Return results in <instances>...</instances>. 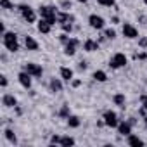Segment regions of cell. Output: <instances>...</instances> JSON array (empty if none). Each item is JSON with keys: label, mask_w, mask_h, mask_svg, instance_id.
<instances>
[{"label": "cell", "mask_w": 147, "mask_h": 147, "mask_svg": "<svg viewBox=\"0 0 147 147\" xmlns=\"http://www.w3.org/2000/svg\"><path fill=\"white\" fill-rule=\"evenodd\" d=\"M0 85H2L4 88H5V87L9 85V80H7V76H4V75H2V76H0Z\"/></svg>", "instance_id": "32"}, {"label": "cell", "mask_w": 147, "mask_h": 147, "mask_svg": "<svg viewBox=\"0 0 147 147\" xmlns=\"http://www.w3.org/2000/svg\"><path fill=\"white\" fill-rule=\"evenodd\" d=\"M24 45H26V49L31 50V52L38 50V42H36L33 36H26V38H24Z\"/></svg>", "instance_id": "16"}, {"label": "cell", "mask_w": 147, "mask_h": 147, "mask_svg": "<svg viewBox=\"0 0 147 147\" xmlns=\"http://www.w3.org/2000/svg\"><path fill=\"white\" fill-rule=\"evenodd\" d=\"M0 4H2V9H12L14 7V4L11 0H0Z\"/></svg>", "instance_id": "28"}, {"label": "cell", "mask_w": 147, "mask_h": 147, "mask_svg": "<svg viewBox=\"0 0 147 147\" xmlns=\"http://www.w3.org/2000/svg\"><path fill=\"white\" fill-rule=\"evenodd\" d=\"M113 102H114L116 106H119V107H125L126 99H125V95H123V94H116V95L113 97Z\"/></svg>", "instance_id": "20"}, {"label": "cell", "mask_w": 147, "mask_h": 147, "mask_svg": "<svg viewBox=\"0 0 147 147\" xmlns=\"http://www.w3.org/2000/svg\"><path fill=\"white\" fill-rule=\"evenodd\" d=\"M104 123H106V126H109V128H118V125H119V119H118V114L114 113V111H106L104 113Z\"/></svg>", "instance_id": "5"}, {"label": "cell", "mask_w": 147, "mask_h": 147, "mask_svg": "<svg viewBox=\"0 0 147 147\" xmlns=\"http://www.w3.org/2000/svg\"><path fill=\"white\" fill-rule=\"evenodd\" d=\"M2 104H4L5 107H18V100H16V97H14L12 94H5V95L2 97Z\"/></svg>", "instance_id": "11"}, {"label": "cell", "mask_w": 147, "mask_h": 147, "mask_svg": "<svg viewBox=\"0 0 147 147\" xmlns=\"http://www.w3.org/2000/svg\"><path fill=\"white\" fill-rule=\"evenodd\" d=\"M61 28H62L64 33H71V31H73V24H71V23H62Z\"/></svg>", "instance_id": "27"}, {"label": "cell", "mask_w": 147, "mask_h": 147, "mask_svg": "<svg viewBox=\"0 0 147 147\" xmlns=\"http://www.w3.org/2000/svg\"><path fill=\"white\" fill-rule=\"evenodd\" d=\"M50 30H52V24H50L47 19H40V23H38V31L43 33V35H47V33H50Z\"/></svg>", "instance_id": "15"}, {"label": "cell", "mask_w": 147, "mask_h": 147, "mask_svg": "<svg viewBox=\"0 0 147 147\" xmlns=\"http://www.w3.org/2000/svg\"><path fill=\"white\" fill-rule=\"evenodd\" d=\"M138 47H142V49H147V36H142V38L138 40Z\"/></svg>", "instance_id": "31"}, {"label": "cell", "mask_w": 147, "mask_h": 147, "mask_svg": "<svg viewBox=\"0 0 147 147\" xmlns=\"http://www.w3.org/2000/svg\"><path fill=\"white\" fill-rule=\"evenodd\" d=\"M18 9H19V14L23 16V19H24L28 24H31V23H35V21H36V12H35V11L30 7V5H26V4H21Z\"/></svg>", "instance_id": "3"}, {"label": "cell", "mask_w": 147, "mask_h": 147, "mask_svg": "<svg viewBox=\"0 0 147 147\" xmlns=\"http://www.w3.org/2000/svg\"><path fill=\"white\" fill-rule=\"evenodd\" d=\"M78 2H82V4H85V2H88V0H78Z\"/></svg>", "instance_id": "43"}, {"label": "cell", "mask_w": 147, "mask_h": 147, "mask_svg": "<svg viewBox=\"0 0 147 147\" xmlns=\"http://www.w3.org/2000/svg\"><path fill=\"white\" fill-rule=\"evenodd\" d=\"M80 85H82V80H71V87L73 88H78Z\"/></svg>", "instance_id": "35"}, {"label": "cell", "mask_w": 147, "mask_h": 147, "mask_svg": "<svg viewBox=\"0 0 147 147\" xmlns=\"http://www.w3.org/2000/svg\"><path fill=\"white\" fill-rule=\"evenodd\" d=\"M111 21H113V23H114V24H116V23H119V19H118V16H114V18H113V19H111Z\"/></svg>", "instance_id": "41"}, {"label": "cell", "mask_w": 147, "mask_h": 147, "mask_svg": "<svg viewBox=\"0 0 147 147\" xmlns=\"http://www.w3.org/2000/svg\"><path fill=\"white\" fill-rule=\"evenodd\" d=\"M88 24H90L94 30H102V28L106 26V21H104V18H100V16H97V14H92V16L88 18Z\"/></svg>", "instance_id": "8"}, {"label": "cell", "mask_w": 147, "mask_h": 147, "mask_svg": "<svg viewBox=\"0 0 147 147\" xmlns=\"http://www.w3.org/2000/svg\"><path fill=\"white\" fill-rule=\"evenodd\" d=\"M50 144H52V145H55V144H61V137H59V135H54V137L50 138Z\"/></svg>", "instance_id": "33"}, {"label": "cell", "mask_w": 147, "mask_h": 147, "mask_svg": "<svg viewBox=\"0 0 147 147\" xmlns=\"http://www.w3.org/2000/svg\"><path fill=\"white\" fill-rule=\"evenodd\" d=\"M97 2L100 5H104V7H113L114 5V0H97Z\"/></svg>", "instance_id": "29"}, {"label": "cell", "mask_w": 147, "mask_h": 147, "mask_svg": "<svg viewBox=\"0 0 147 147\" xmlns=\"http://www.w3.org/2000/svg\"><path fill=\"white\" fill-rule=\"evenodd\" d=\"M59 73H61V78H62L64 82H71V80H73V69H71V67H64V66H62V67L59 69Z\"/></svg>", "instance_id": "14"}, {"label": "cell", "mask_w": 147, "mask_h": 147, "mask_svg": "<svg viewBox=\"0 0 147 147\" xmlns=\"http://www.w3.org/2000/svg\"><path fill=\"white\" fill-rule=\"evenodd\" d=\"M87 67H88V64H87V62H85V61H82V62H80V64H78V69H80V71H85V69H87Z\"/></svg>", "instance_id": "37"}, {"label": "cell", "mask_w": 147, "mask_h": 147, "mask_svg": "<svg viewBox=\"0 0 147 147\" xmlns=\"http://www.w3.org/2000/svg\"><path fill=\"white\" fill-rule=\"evenodd\" d=\"M49 87H50L52 92H61V90H62V82H61L59 78H52Z\"/></svg>", "instance_id": "19"}, {"label": "cell", "mask_w": 147, "mask_h": 147, "mask_svg": "<svg viewBox=\"0 0 147 147\" xmlns=\"http://www.w3.org/2000/svg\"><path fill=\"white\" fill-rule=\"evenodd\" d=\"M128 123H130V125H131V126H133V125H135V123H137V119H135V118H130V119H128Z\"/></svg>", "instance_id": "40"}, {"label": "cell", "mask_w": 147, "mask_h": 147, "mask_svg": "<svg viewBox=\"0 0 147 147\" xmlns=\"http://www.w3.org/2000/svg\"><path fill=\"white\" fill-rule=\"evenodd\" d=\"M104 36H106L107 40H114V38H116V31H114L113 28H107V30L104 31Z\"/></svg>", "instance_id": "25"}, {"label": "cell", "mask_w": 147, "mask_h": 147, "mask_svg": "<svg viewBox=\"0 0 147 147\" xmlns=\"http://www.w3.org/2000/svg\"><path fill=\"white\" fill-rule=\"evenodd\" d=\"M83 50H87V52H95V50H99V43H97L95 40L88 38V40H85V43H83Z\"/></svg>", "instance_id": "13"}, {"label": "cell", "mask_w": 147, "mask_h": 147, "mask_svg": "<svg viewBox=\"0 0 147 147\" xmlns=\"http://www.w3.org/2000/svg\"><path fill=\"white\" fill-rule=\"evenodd\" d=\"M118 133L123 135V137H128V135L131 133V125H130L128 121H119V125H118Z\"/></svg>", "instance_id": "10"}, {"label": "cell", "mask_w": 147, "mask_h": 147, "mask_svg": "<svg viewBox=\"0 0 147 147\" xmlns=\"http://www.w3.org/2000/svg\"><path fill=\"white\" fill-rule=\"evenodd\" d=\"M126 142H128V145H133V147H142L144 145V140L138 138L137 135H131V133L128 135V140Z\"/></svg>", "instance_id": "17"}, {"label": "cell", "mask_w": 147, "mask_h": 147, "mask_svg": "<svg viewBox=\"0 0 147 147\" xmlns=\"http://www.w3.org/2000/svg\"><path fill=\"white\" fill-rule=\"evenodd\" d=\"M57 23H75V16L69 14V12H57Z\"/></svg>", "instance_id": "12"}, {"label": "cell", "mask_w": 147, "mask_h": 147, "mask_svg": "<svg viewBox=\"0 0 147 147\" xmlns=\"http://www.w3.org/2000/svg\"><path fill=\"white\" fill-rule=\"evenodd\" d=\"M92 76H94V80H95V82H100V83L107 80V75H106L104 71H100V69H99V71H95V73H94Z\"/></svg>", "instance_id": "22"}, {"label": "cell", "mask_w": 147, "mask_h": 147, "mask_svg": "<svg viewBox=\"0 0 147 147\" xmlns=\"http://www.w3.org/2000/svg\"><path fill=\"white\" fill-rule=\"evenodd\" d=\"M2 43L9 52H18L19 50V42H18V35L14 31H5L2 35Z\"/></svg>", "instance_id": "1"}, {"label": "cell", "mask_w": 147, "mask_h": 147, "mask_svg": "<svg viewBox=\"0 0 147 147\" xmlns=\"http://www.w3.org/2000/svg\"><path fill=\"white\" fill-rule=\"evenodd\" d=\"M76 49H78V47L67 43V45H64V54H66V55H75V54H76Z\"/></svg>", "instance_id": "24"}, {"label": "cell", "mask_w": 147, "mask_h": 147, "mask_svg": "<svg viewBox=\"0 0 147 147\" xmlns=\"http://www.w3.org/2000/svg\"><path fill=\"white\" fill-rule=\"evenodd\" d=\"M38 14L42 19H47L52 26L57 23V9L54 5H40L38 7Z\"/></svg>", "instance_id": "2"}, {"label": "cell", "mask_w": 147, "mask_h": 147, "mask_svg": "<svg viewBox=\"0 0 147 147\" xmlns=\"http://www.w3.org/2000/svg\"><path fill=\"white\" fill-rule=\"evenodd\" d=\"M4 135H5V138H7L11 144H18V138H16V135H14V131H12L11 128H5V130H4Z\"/></svg>", "instance_id": "21"}, {"label": "cell", "mask_w": 147, "mask_h": 147, "mask_svg": "<svg viewBox=\"0 0 147 147\" xmlns=\"http://www.w3.org/2000/svg\"><path fill=\"white\" fill-rule=\"evenodd\" d=\"M62 147H71V145H75V138L73 137H61V144Z\"/></svg>", "instance_id": "23"}, {"label": "cell", "mask_w": 147, "mask_h": 147, "mask_svg": "<svg viewBox=\"0 0 147 147\" xmlns=\"http://www.w3.org/2000/svg\"><path fill=\"white\" fill-rule=\"evenodd\" d=\"M144 4H145V5H147V0H144Z\"/></svg>", "instance_id": "44"}, {"label": "cell", "mask_w": 147, "mask_h": 147, "mask_svg": "<svg viewBox=\"0 0 147 147\" xmlns=\"http://www.w3.org/2000/svg\"><path fill=\"white\" fill-rule=\"evenodd\" d=\"M135 59H140V61H145V59H147V54H144V52H140V54H135Z\"/></svg>", "instance_id": "38"}, {"label": "cell", "mask_w": 147, "mask_h": 147, "mask_svg": "<svg viewBox=\"0 0 147 147\" xmlns=\"http://www.w3.org/2000/svg\"><path fill=\"white\" fill-rule=\"evenodd\" d=\"M66 119H67V126H69V128H78V126H80V123H82V121H80V118H78V116H75V114H69Z\"/></svg>", "instance_id": "18"}, {"label": "cell", "mask_w": 147, "mask_h": 147, "mask_svg": "<svg viewBox=\"0 0 147 147\" xmlns=\"http://www.w3.org/2000/svg\"><path fill=\"white\" fill-rule=\"evenodd\" d=\"M61 7H64V9H71V2H69V0H62V2H61Z\"/></svg>", "instance_id": "36"}, {"label": "cell", "mask_w": 147, "mask_h": 147, "mask_svg": "<svg viewBox=\"0 0 147 147\" xmlns=\"http://www.w3.org/2000/svg\"><path fill=\"white\" fill-rule=\"evenodd\" d=\"M69 114H71V113H69V106H62L61 111H59V116H61V118H67Z\"/></svg>", "instance_id": "26"}, {"label": "cell", "mask_w": 147, "mask_h": 147, "mask_svg": "<svg viewBox=\"0 0 147 147\" xmlns=\"http://www.w3.org/2000/svg\"><path fill=\"white\" fill-rule=\"evenodd\" d=\"M144 123H145V126H147V116H145V118H144Z\"/></svg>", "instance_id": "42"}, {"label": "cell", "mask_w": 147, "mask_h": 147, "mask_svg": "<svg viewBox=\"0 0 147 147\" xmlns=\"http://www.w3.org/2000/svg\"><path fill=\"white\" fill-rule=\"evenodd\" d=\"M126 62H128L126 55H125V54H121V52H118V54H114V55L111 57V61H109V66H111L113 69H119V67H123Z\"/></svg>", "instance_id": "4"}, {"label": "cell", "mask_w": 147, "mask_h": 147, "mask_svg": "<svg viewBox=\"0 0 147 147\" xmlns=\"http://www.w3.org/2000/svg\"><path fill=\"white\" fill-rule=\"evenodd\" d=\"M67 43L75 45V47H80V40H78V38H69V42H67ZM67 43H66V45H67Z\"/></svg>", "instance_id": "34"}, {"label": "cell", "mask_w": 147, "mask_h": 147, "mask_svg": "<svg viewBox=\"0 0 147 147\" xmlns=\"http://www.w3.org/2000/svg\"><path fill=\"white\" fill-rule=\"evenodd\" d=\"M24 71L30 73L33 78H40V76L43 75L42 66H40V64H35V62H26V64H24Z\"/></svg>", "instance_id": "6"}, {"label": "cell", "mask_w": 147, "mask_h": 147, "mask_svg": "<svg viewBox=\"0 0 147 147\" xmlns=\"http://www.w3.org/2000/svg\"><path fill=\"white\" fill-rule=\"evenodd\" d=\"M123 36H126V38H130V40L138 38V30H137L133 24L125 23V24H123Z\"/></svg>", "instance_id": "7"}, {"label": "cell", "mask_w": 147, "mask_h": 147, "mask_svg": "<svg viewBox=\"0 0 147 147\" xmlns=\"http://www.w3.org/2000/svg\"><path fill=\"white\" fill-rule=\"evenodd\" d=\"M18 80H19V83H21L24 88H31V75H30V73L21 71L19 75H18Z\"/></svg>", "instance_id": "9"}, {"label": "cell", "mask_w": 147, "mask_h": 147, "mask_svg": "<svg viewBox=\"0 0 147 147\" xmlns=\"http://www.w3.org/2000/svg\"><path fill=\"white\" fill-rule=\"evenodd\" d=\"M59 42H61V43H64V45H66V43H67V42H69V36H67V33H62V35H61V36H59Z\"/></svg>", "instance_id": "30"}, {"label": "cell", "mask_w": 147, "mask_h": 147, "mask_svg": "<svg viewBox=\"0 0 147 147\" xmlns=\"http://www.w3.org/2000/svg\"><path fill=\"white\" fill-rule=\"evenodd\" d=\"M140 100H142V107H144V109H147V95H142V97H140Z\"/></svg>", "instance_id": "39"}]
</instances>
